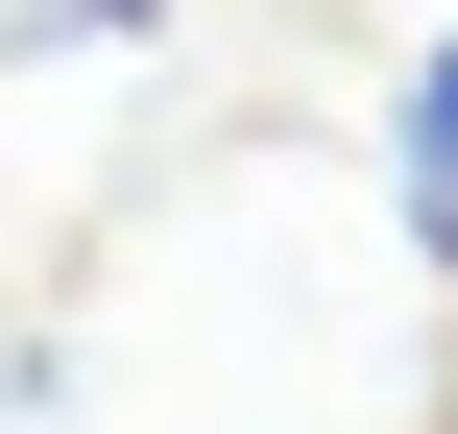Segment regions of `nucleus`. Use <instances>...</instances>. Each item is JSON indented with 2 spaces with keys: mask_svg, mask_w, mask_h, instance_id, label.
<instances>
[{
  "mask_svg": "<svg viewBox=\"0 0 458 434\" xmlns=\"http://www.w3.org/2000/svg\"><path fill=\"white\" fill-rule=\"evenodd\" d=\"M386 217H411V266L458 290V24L411 48V97H386Z\"/></svg>",
  "mask_w": 458,
  "mask_h": 434,
  "instance_id": "obj_1",
  "label": "nucleus"
}]
</instances>
